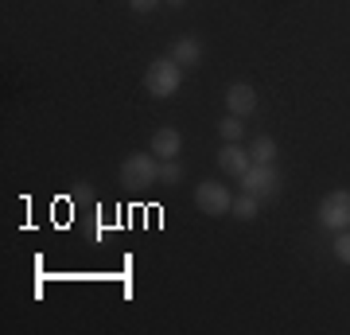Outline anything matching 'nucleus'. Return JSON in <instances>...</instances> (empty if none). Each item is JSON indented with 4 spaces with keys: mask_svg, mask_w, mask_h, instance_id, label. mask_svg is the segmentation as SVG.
I'll return each instance as SVG.
<instances>
[{
    "mask_svg": "<svg viewBox=\"0 0 350 335\" xmlns=\"http://www.w3.org/2000/svg\"><path fill=\"white\" fill-rule=\"evenodd\" d=\"M226 113H234V117H250L257 113V90L250 82H234V86H226Z\"/></svg>",
    "mask_w": 350,
    "mask_h": 335,
    "instance_id": "obj_7",
    "label": "nucleus"
},
{
    "mask_svg": "<svg viewBox=\"0 0 350 335\" xmlns=\"http://www.w3.org/2000/svg\"><path fill=\"white\" fill-rule=\"evenodd\" d=\"M230 207H234V191L226 184L202 179V184L195 187V211L211 214V219H222V214H230Z\"/></svg>",
    "mask_w": 350,
    "mask_h": 335,
    "instance_id": "obj_4",
    "label": "nucleus"
},
{
    "mask_svg": "<svg viewBox=\"0 0 350 335\" xmlns=\"http://www.w3.org/2000/svg\"><path fill=\"white\" fill-rule=\"evenodd\" d=\"M280 168L276 164H257L253 160L250 164V172L241 175V191H250V195H257V199H273L276 191H280Z\"/></svg>",
    "mask_w": 350,
    "mask_h": 335,
    "instance_id": "obj_5",
    "label": "nucleus"
},
{
    "mask_svg": "<svg viewBox=\"0 0 350 335\" xmlns=\"http://www.w3.org/2000/svg\"><path fill=\"white\" fill-rule=\"evenodd\" d=\"M250 156L257 164H273L276 160V140L269 137V133H257V137H253V145H250Z\"/></svg>",
    "mask_w": 350,
    "mask_h": 335,
    "instance_id": "obj_11",
    "label": "nucleus"
},
{
    "mask_svg": "<svg viewBox=\"0 0 350 335\" xmlns=\"http://www.w3.org/2000/svg\"><path fill=\"white\" fill-rule=\"evenodd\" d=\"M218 137H222V145L226 140H241L245 137V117H234V113L222 117V121H218Z\"/></svg>",
    "mask_w": 350,
    "mask_h": 335,
    "instance_id": "obj_12",
    "label": "nucleus"
},
{
    "mask_svg": "<svg viewBox=\"0 0 350 335\" xmlns=\"http://www.w3.org/2000/svg\"><path fill=\"white\" fill-rule=\"evenodd\" d=\"M183 86V66L172 59V55H160V59L148 62V71H144V90H148L152 98H172L179 94Z\"/></svg>",
    "mask_w": 350,
    "mask_h": 335,
    "instance_id": "obj_1",
    "label": "nucleus"
},
{
    "mask_svg": "<svg viewBox=\"0 0 350 335\" xmlns=\"http://www.w3.org/2000/svg\"><path fill=\"white\" fill-rule=\"evenodd\" d=\"M163 4H172V8H183V4H187V0H163Z\"/></svg>",
    "mask_w": 350,
    "mask_h": 335,
    "instance_id": "obj_16",
    "label": "nucleus"
},
{
    "mask_svg": "<svg viewBox=\"0 0 350 335\" xmlns=\"http://www.w3.org/2000/svg\"><path fill=\"white\" fill-rule=\"evenodd\" d=\"M315 219H319V226H323V230H331V234L350 230V191H347V187L327 191V195L319 199V211H315Z\"/></svg>",
    "mask_w": 350,
    "mask_h": 335,
    "instance_id": "obj_3",
    "label": "nucleus"
},
{
    "mask_svg": "<svg viewBox=\"0 0 350 335\" xmlns=\"http://www.w3.org/2000/svg\"><path fill=\"white\" fill-rule=\"evenodd\" d=\"M156 179H160V156H152V152H133V156H125V164H121V187H129V191H148Z\"/></svg>",
    "mask_w": 350,
    "mask_h": 335,
    "instance_id": "obj_2",
    "label": "nucleus"
},
{
    "mask_svg": "<svg viewBox=\"0 0 350 335\" xmlns=\"http://www.w3.org/2000/svg\"><path fill=\"white\" fill-rule=\"evenodd\" d=\"M331 249H335L338 265H347V269H350V230H338L335 242H331Z\"/></svg>",
    "mask_w": 350,
    "mask_h": 335,
    "instance_id": "obj_13",
    "label": "nucleus"
},
{
    "mask_svg": "<svg viewBox=\"0 0 350 335\" xmlns=\"http://www.w3.org/2000/svg\"><path fill=\"white\" fill-rule=\"evenodd\" d=\"M179 149H183V137H179V129H172V125H163V129H156L152 133V156H160V160H175L179 156Z\"/></svg>",
    "mask_w": 350,
    "mask_h": 335,
    "instance_id": "obj_8",
    "label": "nucleus"
},
{
    "mask_svg": "<svg viewBox=\"0 0 350 335\" xmlns=\"http://www.w3.org/2000/svg\"><path fill=\"white\" fill-rule=\"evenodd\" d=\"M160 179L163 184H179V179H183V168L175 160H160Z\"/></svg>",
    "mask_w": 350,
    "mask_h": 335,
    "instance_id": "obj_14",
    "label": "nucleus"
},
{
    "mask_svg": "<svg viewBox=\"0 0 350 335\" xmlns=\"http://www.w3.org/2000/svg\"><path fill=\"white\" fill-rule=\"evenodd\" d=\"M261 203H265V199L250 195V191H241V195H234V207H230V214H234L238 223H250V219H257Z\"/></svg>",
    "mask_w": 350,
    "mask_h": 335,
    "instance_id": "obj_10",
    "label": "nucleus"
},
{
    "mask_svg": "<svg viewBox=\"0 0 350 335\" xmlns=\"http://www.w3.org/2000/svg\"><path fill=\"white\" fill-rule=\"evenodd\" d=\"M160 4H163V0H129V8H133V12H156Z\"/></svg>",
    "mask_w": 350,
    "mask_h": 335,
    "instance_id": "obj_15",
    "label": "nucleus"
},
{
    "mask_svg": "<svg viewBox=\"0 0 350 335\" xmlns=\"http://www.w3.org/2000/svg\"><path fill=\"white\" fill-rule=\"evenodd\" d=\"M250 149H241V140H226L222 149H218V168H222L226 175H234V179H241V175L250 172Z\"/></svg>",
    "mask_w": 350,
    "mask_h": 335,
    "instance_id": "obj_6",
    "label": "nucleus"
},
{
    "mask_svg": "<svg viewBox=\"0 0 350 335\" xmlns=\"http://www.w3.org/2000/svg\"><path fill=\"white\" fill-rule=\"evenodd\" d=\"M167 55H172V59L179 62L183 71H187V66H199V62H202V39H195V36H179V39L172 43V51H167Z\"/></svg>",
    "mask_w": 350,
    "mask_h": 335,
    "instance_id": "obj_9",
    "label": "nucleus"
}]
</instances>
